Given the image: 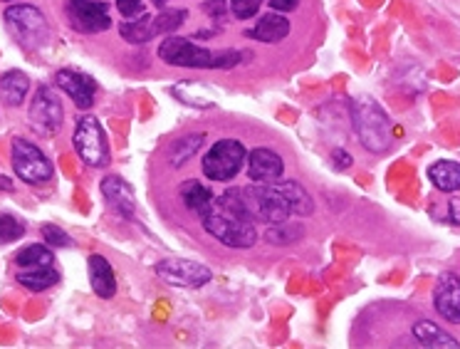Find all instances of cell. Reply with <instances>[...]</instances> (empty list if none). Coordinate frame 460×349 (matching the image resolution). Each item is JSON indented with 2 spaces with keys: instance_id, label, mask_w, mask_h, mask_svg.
<instances>
[{
  "instance_id": "cell-1",
  "label": "cell",
  "mask_w": 460,
  "mask_h": 349,
  "mask_svg": "<svg viewBox=\"0 0 460 349\" xmlns=\"http://www.w3.org/2000/svg\"><path fill=\"white\" fill-rule=\"evenodd\" d=\"M159 58L173 67H189V70H230L243 62V52L238 50H208L200 48L189 38L169 35L159 45Z\"/></svg>"
},
{
  "instance_id": "cell-2",
  "label": "cell",
  "mask_w": 460,
  "mask_h": 349,
  "mask_svg": "<svg viewBox=\"0 0 460 349\" xmlns=\"http://www.w3.org/2000/svg\"><path fill=\"white\" fill-rule=\"evenodd\" d=\"M200 223H203V230L213 236V238L228 246V248L245 250L255 246L258 240V230H255V223L251 220L235 216L233 210H228L226 206H220L218 201L213 199L208 209L199 213Z\"/></svg>"
},
{
  "instance_id": "cell-3",
  "label": "cell",
  "mask_w": 460,
  "mask_h": 349,
  "mask_svg": "<svg viewBox=\"0 0 460 349\" xmlns=\"http://www.w3.org/2000/svg\"><path fill=\"white\" fill-rule=\"evenodd\" d=\"M351 124L359 137L361 147L371 154H386L394 147L391 120L374 100L351 102Z\"/></svg>"
},
{
  "instance_id": "cell-4",
  "label": "cell",
  "mask_w": 460,
  "mask_h": 349,
  "mask_svg": "<svg viewBox=\"0 0 460 349\" xmlns=\"http://www.w3.org/2000/svg\"><path fill=\"white\" fill-rule=\"evenodd\" d=\"M3 18L8 22V28H11L13 35H15L25 48L38 50V48H45V45L50 42L52 31L50 25H48V18L42 15L40 8L21 3V5H11Z\"/></svg>"
},
{
  "instance_id": "cell-5",
  "label": "cell",
  "mask_w": 460,
  "mask_h": 349,
  "mask_svg": "<svg viewBox=\"0 0 460 349\" xmlns=\"http://www.w3.org/2000/svg\"><path fill=\"white\" fill-rule=\"evenodd\" d=\"M11 159H13V171L15 176L31 186H42V183H50L55 176L52 169V161L45 157V151L32 144V141L15 137L11 147Z\"/></svg>"
},
{
  "instance_id": "cell-6",
  "label": "cell",
  "mask_w": 460,
  "mask_h": 349,
  "mask_svg": "<svg viewBox=\"0 0 460 349\" xmlns=\"http://www.w3.org/2000/svg\"><path fill=\"white\" fill-rule=\"evenodd\" d=\"M72 144H75V151L87 166L92 169H104L110 166L111 161V149L110 141H107V134L102 130L100 120H94L92 114L82 117L75 127V134H72Z\"/></svg>"
},
{
  "instance_id": "cell-7",
  "label": "cell",
  "mask_w": 460,
  "mask_h": 349,
  "mask_svg": "<svg viewBox=\"0 0 460 349\" xmlns=\"http://www.w3.org/2000/svg\"><path fill=\"white\" fill-rule=\"evenodd\" d=\"M28 121H31V130L42 139H50L62 130L65 110H62L60 94L52 90L50 85H42L35 90L31 110H28Z\"/></svg>"
},
{
  "instance_id": "cell-8",
  "label": "cell",
  "mask_w": 460,
  "mask_h": 349,
  "mask_svg": "<svg viewBox=\"0 0 460 349\" xmlns=\"http://www.w3.org/2000/svg\"><path fill=\"white\" fill-rule=\"evenodd\" d=\"M248 151L238 139H220L203 157V174L210 181H233L241 174Z\"/></svg>"
},
{
  "instance_id": "cell-9",
  "label": "cell",
  "mask_w": 460,
  "mask_h": 349,
  "mask_svg": "<svg viewBox=\"0 0 460 349\" xmlns=\"http://www.w3.org/2000/svg\"><path fill=\"white\" fill-rule=\"evenodd\" d=\"M65 15L75 32L97 35L111 28V15L104 3L97 0H65Z\"/></svg>"
},
{
  "instance_id": "cell-10",
  "label": "cell",
  "mask_w": 460,
  "mask_h": 349,
  "mask_svg": "<svg viewBox=\"0 0 460 349\" xmlns=\"http://www.w3.org/2000/svg\"><path fill=\"white\" fill-rule=\"evenodd\" d=\"M154 270H156V275H159L166 285H173V288H203V285H208L210 278H213L210 268H206L203 263L183 258L161 260Z\"/></svg>"
},
{
  "instance_id": "cell-11",
  "label": "cell",
  "mask_w": 460,
  "mask_h": 349,
  "mask_svg": "<svg viewBox=\"0 0 460 349\" xmlns=\"http://www.w3.org/2000/svg\"><path fill=\"white\" fill-rule=\"evenodd\" d=\"M55 85L60 87L77 110H90L97 97V82L92 80L90 75L80 70H60L55 77Z\"/></svg>"
},
{
  "instance_id": "cell-12",
  "label": "cell",
  "mask_w": 460,
  "mask_h": 349,
  "mask_svg": "<svg viewBox=\"0 0 460 349\" xmlns=\"http://www.w3.org/2000/svg\"><path fill=\"white\" fill-rule=\"evenodd\" d=\"M433 308L450 325H460V278L456 273H443L433 290Z\"/></svg>"
},
{
  "instance_id": "cell-13",
  "label": "cell",
  "mask_w": 460,
  "mask_h": 349,
  "mask_svg": "<svg viewBox=\"0 0 460 349\" xmlns=\"http://www.w3.org/2000/svg\"><path fill=\"white\" fill-rule=\"evenodd\" d=\"M102 196L110 203V209H114L119 213L121 219H134L137 213V199H134V189H131L127 181L117 176V174H110L102 179Z\"/></svg>"
},
{
  "instance_id": "cell-14",
  "label": "cell",
  "mask_w": 460,
  "mask_h": 349,
  "mask_svg": "<svg viewBox=\"0 0 460 349\" xmlns=\"http://www.w3.org/2000/svg\"><path fill=\"white\" fill-rule=\"evenodd\" d=\"M285 171L282 157L272 149H252L248 157V176L252 183H272L278 181Z\"/></svg>"
},
{
  "instance_id": "cell-15",
  "label": "cell",
  "mask_w": 460,
  "mask_h": 349,
  "mask_svg": "<svg viewBox=\"0 0 460 349\" xmlns=\"http://www.w3.org/2000/svg\"><path fill=\"white\" fill-rule=\"evenodd\" d=\"M87 273H90L92 290L97 292V298L111 300L117 295V275H114V268L111 263L104 255H90L87 260Z\"/></svg>"
},
{
  "instance_id": "cell-16",
  "label": "cell",
  "mask_w": 460,
  "mask_h": 349,
  "mask_svg": "<svg viewBox=\"0 0 460 349\" xmlns=\"http://www.w3.org/2000/svg\"><path fill=\"white\" fill-rule=\"evenodd\" d=\"M292 25L290 21L282 15V13H268V15H262L258 25H252L251 31H245L248 38L258 42H282L288 35H290Z\"/></svg>"
},
{
  "instance_id": "cell-17",
  "label": "cell",
  "mask_w": 460,
  "mask_h": 349,
  "mask_svg": "<svg viewBox=\"0 0 460 349\" xmlns=\"http://www.w3.org/2000/svg\"><path fill=\"white\" fill-rule=\"evenodd\" d=\"M413 337L419 342L420 347L429 349H460V342L453 335H448L446 329L438 327L436 322H429V319H419L413 325Z\"/></svg>"
},
{
  "instance_id": "cell-18",
  "label": "cell",
  "mask_w": 460,
  "mask_h": 349,
  "mask_svg": "<svg viewBox=\"0 0 460 349\" xmlns=\"http://www.w3.org/2000/svg\"><path fill=\"white\" fill-rule=\"evenodd\" d=\"M31 92V80L21 70H8L0 75V100L8 107H21Z\"/></svg>"
},
{
  "instance_id": "cell-19",
  "label": "cell",
  "mask_w": 460,
  "mask_h": 349,
  "mask_svg": "<svg viewBox=\"0 0 460 349\" xmlns=\"http://www.w3.org/2000/svg\"><path fill=\"white\" fill-rule=\"evenodd\" d=\"M429 181L440 193L460 191V161H436L429 166Z\"/></svg>"
},
{
  "instance_id": "cell-20",
  "label": "cell",
  "mask_w": 460,
  "mask_h": 349,
  "mask_svg": "<svg viewBox=\"0 0 460 349\" xmlns=\"http://www.w3.org/2000/svg\"><path fill=\"white\" fill-rule=\"evenodd\" d=\"M15 280L21 282L22 288L31 292H45V290L55 288L60 282V273L52 265H42V268H18Z\"/></svg>"
},
{
  "instance_id": "cell-21",
  "label": "cell",
  "mask_w": 460,
  "mask_h": 349,
  "mask_svg": "<svg viewBox=\"0 0 460 349\" xmlns=\"http://www.w3.org/2000/svg\"><path fill=\"white\" fill-rule=\"evenodd\" d=\"M275 189L285 196V201H288V206H290L295 216H312L314 203H312V196L305 191L302 183H297V181H285V183H275Z\"/></svg>"
},
{
  "instance_id": "cell-22",
  "label": "cell",
  "mask_w": 460,
  "mask_h": 349,
  "mask_svg": "<svg viewBox=\"0 0 460 349\" xmlns=\"http://www.w3.org/2000/svg\"><path fill=\"white\" fill-rule=\"evenodd\" d=\"M181 201L186 203V209L193 210L196 216L203 213V210L208 209L210 203H213V193H210L208 186H203L200 181L190 179L183 181V186H181Z\"/></svg>"
},
{
  "instance_id": "cell-23",
  "label": "cell",
  "mask_w": 460,
  "mask_h": 349,
  "mask_svg": "<svg viewBox=\"0 0 460 349\" xmlns=\"http://www.w3.org/2000/svg\"><path fill=\"white\" fill-rule=\"evenodd\" d=\"M121 40L131 42V45H144L156 38L154 32V18L151 15H141V18H131V21L119 25Z\"/></svg>"
},
{
  "instance_id": "cell-24",
  "label": "cell",
  "mask_w": 460,
  "mask_h": 349,
  "mask_svg": "<svg viewBox=\"0 0 460 349\" xmlns=\"http://www.w3.org/2000/svg\"><path fill=\"white\" fill-rule=\"evenodd\" d=\"M206 141V134H189V137H181L179 141H173L171 144V151H169V161L176 166V169H181L186 161L196 154V151L200 149V144Z\"/></svg>"
},
{
  "instance_id": "cell-25",
  "label": "cell",
  "mask_w": 460,
  "mask_h": 349,
  "mask_svg": "<svg viewBox=\"0 0 460 349\" xmlns=\"http://www.w3.org/2000/svg\"><path fill=\"white\" fill-rule=\"evenodd\" d=\"M302 238H305V228L300 223L282 220V223H272L270 228L265 230V240L272 243V246H292V243H297Z\"/></svg>"
},
{
  "instance_id": "cell-26",
  "label": "cell",
  "mask_w": 460,
  "mask_h": 349,
  "mask_svg": "<svg viewBox=\"0 0 460 349\" xmlns=\"http://www.w3.org/2000/svg\"><path fill=\"white\" fill-rule=\"evenodd\" d=\"M52 263H55V255L48 246H25L15 255L18 268H42V265H52Z\"/></svg>"
},
{
  "instance_id": "cell-27",
  "label": "cell",
  "mask_w": 460,
  "mask_h": 349,
  "mask_svg": "<svg viewBox=\"0 0 460 349\" xmlns=\"http://www.w3.org/2000/svg\"><path fill=\"white\" fill-rule=\"evenodd\" d=\"M186 18H189V13L179 11V8H164V11H159V15H154V32H156V38L179 31L181 25L186 22Z\"/></svg>"
},
{
  "instance_id": "cell-28",
  "label": "cell",
  "mask_w": 460,
  "mask_h": 349,
  "mask_svg": "<svg viewBox=\"0 0 460 349\" xmlns=\"http://www.w3.org/2000/svg\"><path fill=\"white\" fill-rule=\"evenodd\" d=\"M25 236V223L11 213H0V246L15 243Z\"/></svg>"
},
{
  "instance_id": "cell-29",
  "label": "cell",
  "mask_w": 460,
  "mask_h": 349,
  "mask_svg": "<svg viewBox=\"0 0 460 349\" xmlns=\"http://www.w3.org/2000/svg\"><path fill=\"white\" fill-rule=\"evenodd\" d=\"M262 0H228L230 13L238 18V21H251L261 13Z\"/></svg>"
},
{
  "instance_id": "cell-30",
  "label": "cell",
  "mask_w": 460,
  "mask_h": 349,
  "mask_svg": "<svg viewBox=\"0 0 460 349\" xmlns=\"http://www.w3.org/2000/svg\"><path fill=\"white\" fill-rule=\"evenodd\" d=\"M42 240L50 246V248H70L72 246V238L65 233L62 228H58V226H52V223H48V226H42Z\"/></svg>"
},
{
  "instance_id": "cell-31",
  "label": "cell",
  "mask_w": 460,
  "mask_h": 349,
  "mask_svg": "<svg viewBox=\"0 0 460 349\" xmlns=\"http://www.w3.org/2000/svg\"><path fill=\"white\" fill-rule=\"evenodd\" d=\"M203 11L208 13L210 18H226V15H228L230 13V8H228V0H208V3H206V5H203Z\"/></svg>"
},
{
  "instance_id": "cell-32",
  "label": "cell",
  "mask_w": 460,
  "mask_h": 349,
  "mask_svg": "<svg viewBox=\"0 0 460 349\" xmlns=\"http://www.w3.org/2000/svg\"><path fill=\"white\" fill-rule=\"evenodd\" d=\"M144 0H117V8H119V13L124 15V18H137L141 13V5Z\"/></svg>"
},
{
  "instance_id": "cell-33",
  "label": "cell",
  "mask_w": 460,
  "mask_h": 349,
  "mask_svg": "<svg viewBox=\"0 0 460 349\" xmlns=\"http://www.w3.org/2000/svg\"><path fill=\"white\" fill-rule=\"evenodd\" d=\"M332 161L337 164V169H340V171L351 169V164H354V159H351L349 151H344V149H334V151H332Z\"/></svg>"
},
{
  "instance_id": "cell-34",
  "label": "cell",
  "mask_w": 460,
  "mask_h": 349,
  "mask_svg": "<svg viewBox=\"0 0 460 349\" xmlns=\"http://www.w3.org/2000/svg\"><path fill=\"white\" fill-rule=\"evenodd\" d=\"M300 0H270V8L275 13H292L297 11Z\"/></svg>"
},
{
  "instance_id": "cell-35",
  "label": "cell",
  "mask_w": 460,
  "mask_h": 349,
  "mask_svg": "<svg viewBox=\"0 0 460 349\" xmlns=\"http://www.w3.org/2000/svg\"><path fill=\"white\" fill-rule=\"evenodd\" d=\"M448 220L453 226H460V199L448 201Z\"/></svg>"
},
{
  "instance_id": "cell-36",
  "label": "cell",
  "mask_w": 460,
  "mask_h": 349,
  "mask_svg": "<svg viewBox=\"0 0 460 349\" xmlns=\"http://www.w3.org/2000/svg\"><path fill=\"white\" fill-rule=\"evenodd\" d=\"M0 191H5V193H13V181L8 176H0Z\"/></svg>"
},
{
  "instance_id": "cell-37",
  "label": "cell",
  "mask_w": 460,
  "mask_h": 349,
  "mask_svg": "<svg viewBox=\"0 0 460 349\" xmlns=\"http://www.w3.org/2000/svg\"><path fill=\"white\" fill-rule=\"evenodd\" d=\"M151 3H154L159 11H164V8H166V3H171V0H151Z\"/></svg>"
},
{
  "instance_id": "cell-38",
  "label": "cell",
  "mask_w": 460,
  "mask_h": 349,
  "mask_svg": "<svg viewBox=\"0 0 460 349\" xmlns=\"http://www.w3.org/2000/svg\"><path fill=\"white\" fill-rule=\"evenodd\" d=\"M3 3H13V0H3Z\"/></svg>"
}]
</instances>
